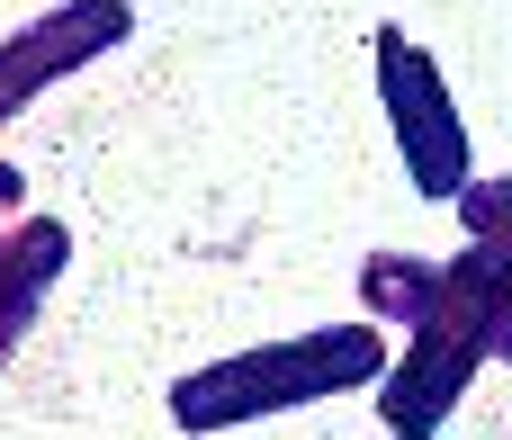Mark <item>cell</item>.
<instances>
[{"label": "cell", "mask_w": 512, "mask_h": 440, "mask_svg": "<svg viewBox=\"0 0 512 440\" xmlns=\"http://www.w3.org/2000/svg\"><path fill=\"white\" fill-rule=\"evenodd\" d=\"M504 324H512V252L468 243L459 261H441L432 306L405 324V333H414L405 360H387V378H378L387 432H441V414L468 396L477 360H495Z\"/></svg>", "instance_id": "cell-1"}, {"label": "cell", "mask_w": 512, "mask_h": 440, "mask_svg": "<svg viewBox=\"0 0 512 440\" xmlns=\"http://www.w3.org/2000/svg\"><path fill=\"white\" fill-rule=\"evenodd\" d=\"M378 378H387L378 324H324V333L261 342V351H234V360L189 369L171 387V423L180 432H243L261 414H297L315 396H351V387H378Z\"/></svg>", "instance_id": "cell-2"}, {"label": "cell", "mask_w": 512, "mask_h": 440, "mask_svg": "<svg viewBox=\"0 0 512 440\" xmlns=\"http://www.w3.org/2000/svg\"><path fill=\"white\" fill-rule=\"evenodd\" d=\"M378 99H387L405 180H414L423 198H459V189H468V117H459L441 63H432L405 27H378Z\"/></svg>", "instance_id": "cell-3"}, {"label": "cell", "mask_w": 512, "mask_h": 440, "mask_svg": "<svg viewBox=\"0 0 512 440\" xmlns=\"http://www.w3.org/2000/svg\"><path fill=\"white\" fill-rule=\"evenodd\" d=\"M126 27H135L126 0H54L45 18H27V27L0 45V126H9L36 90H54L63 72H81L90 54L126 45Z\"/></svg>", "instance_id": "cell-4"}, {"label": "cell", "mask_w": 512, "mask_h": 440, "mask_svg": "<svg viewBox=\"0 0 512 440\" xmlns=\"http://www.w3.org/2000/svg\"><path fill=\"white\" fill-rule=\"evenodd\" d=\"M63 261H72L63 216H18V225H0V369H9V351L27 342V324L45 315V288L63 279Z\"/></svg>", "instance_id": "cell-5"}, {"label": "cell", "mask_w": 512, "mask_h": 440, "mask_svg": "<svg viewBox=\"0 0 512 440\" xmlns=\"http://www.w3.org/2000/svg\"><path fill=\"white\" fill-rule=\"evenodd\" d=\"M432 288H441V261H414V252H369V261H360V297H369V315H387V324H414V315L432 306Z\"/></svg>", "instance_id": "cell-6"}, {"label": "cell", "mask_w": 512, "mask_h": 440, "mask_svg": "<svg viewBox=\"0 0 512 440\" xmlns=\"http://www.w3.org/2000/svg\"><path fill=\"white\" fill-rule=\"evenodd\" d=\"M450 207H459L468 243H495V252H512V180H468Z\"/></svg>", "instance_id": "cell-7"}, {"label": "cell", "mask_w": 512, "mask_h": 440, "mask_svg": "<svg viewBox=\"0 0 512 440\" xmlns=\"http://www.w3.org/2000/svg\"><path fill=\"white\" fill-rule=\"evenodd\" d=\"M0 207H18V171L9 162H0Z\"/></svg>", "instance_id": "cell-8"}, {"label": "cell", "mask_w": 512, "mask_h": 440, "mask_svg": "<svg viewBox=\"0 0 512 440\" xmlns=\"http://www.w3.org/2000/svg\"><path fill=\"white\" fill-rule=\"evenodd\" d=\"M495 360H512V324H504V342H495Z\"/></svg>", "instance_id": "cell-9"}, {"label": "cell", "mask_w": 512, "mask_h": 440, "mask_svg": "<svg viewBox=\"0 0 512 440\" xmlns=\"http://www.w3.org/2000/svg\"><path fill=\"white\" fill-rule=\"evenodd\" d=\"M396 440H432V432H396Z\"/></svg>", "instance_id": "cell-10"}]
</instances>
